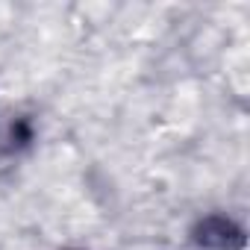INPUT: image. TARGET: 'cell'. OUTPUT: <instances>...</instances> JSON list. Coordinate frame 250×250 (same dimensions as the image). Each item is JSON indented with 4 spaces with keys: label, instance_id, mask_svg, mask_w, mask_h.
Listing matches in <instances>:
<instances>
[{
    "label": "cell",
    "instance_id": "6da1fadb",
    "mask_svg": "<svg viewBox=\"0 0 250 250\" xmlns=\"http://www.w3.org/2000/svg\"><path fill=\"white\" fill-rule=\"evenodd\" d=\"M232 238H238V232H235L227 221H218V218L206 221L203 229H200V241L209 244V247H218V250H227Z\"/></svg>",
    "mask_w": 250,
    "mask_h": 250
}]
</instances>
